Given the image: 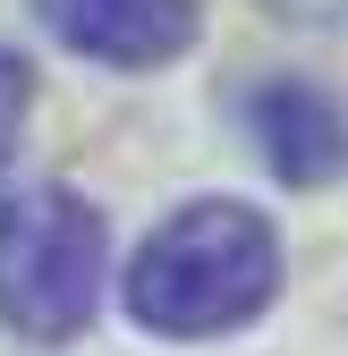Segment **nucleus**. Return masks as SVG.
Segmentation results:
<instances>
[{
	"mask_svg": "<svg viewBox=\"0 0 348 356\" xmlns=\"http://www.w3.org/2000/svg\"><path fill=\"white\" fill-rule=\"evenodd\" d=\"M26 111H34V68L0 42V161L17 153V136H26Z\"/></svg>",
	"mask_w": 348,
	"mask_h": 356,
	"instance_id": "5",
	"label": "nucleus"
},
{
	"mask_svg": "<svg viewBox=\"0 0 348 356\" xmlns=\"http://www.w3.org/2000/svg\"><path fill=\"white\" fill-rule=\"evenodd\" d=\"M246 136L289 187H323L348 170V111L306 76H264L246 94Z\"/></svg>",
	"mask_w": 348,
	"mask_h": 356,
	"instance_id": "4",
	"label": "nucleus"
},
{
	"mask_svg": "<svg viewBox=\"0 0 348 356\" xmlns=\"http://www.w3.org/2000/svg\"><path fill=\"white\" fill-rule=\"evenodd\" d=\"M280 297V238L238 195L179 204L127 263V314L153 339H221L246 331Z\"/></svg>",
	"mask_w": 348,
	"mask_h": 356,
	"instance_id": "1",
	"label": "nucleus"
},
{
	"mask_svg": "<svg viewBox=\"0 0 348 356\" xmlns=\"http://www.w3.org/2000/svg\"><path fill=\"white\" fill-rule=\"evenodd\" d=\"M111 238L77 187H9L0 195V323L34 348H68L102 305Z\"/></svg>",
	"mask_w": 348,
	"mask_h": 356,
	"instance_id": "2",
	"label": "nucleus"
},
{
	"mask_svg": "<svg viewBox=\"0 0 348 356\" xmlns=\"http://www.w3.org/2000/svg\"><path fill=\"white\" fill-rule=\"evenodd\" d=\"M280 17H297V26H340L348 17V0H272Z\"/></svg>",
	"mask_w": 348,
	"mask_h": 356,
	"instance_id": "6",
	"label": "nucleus"
},
{
	"mask_svg": "<svg viewBox=\"0 0 348 356\" xmlns=\"http://www.w3.org/2000/svg\"><path fill=\"white\" fill-rule=\"evenodd\" d=\"M34 17L60 51L102 68H170L204 26L196 0H34Z\"/></svg>",
	"mask_w": 348,
	"mask_h": 356,
	"instance_id": "3",
	"label": "nucleus"
}]
</instances>
